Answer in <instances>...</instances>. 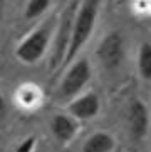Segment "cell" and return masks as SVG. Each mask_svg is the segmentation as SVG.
<instances>
[{"label": "cell", "mask_w": 151, "mask_h": 152, "mask_svg": "<svg viewBox=\"0 0 151 152\" xmlns=\"http://www.w3.org/2000/svg\"><path fill=\"white\" fill-rule=\"evenodd\" d=\"M98 9L99 2L96 0H86L81 2L77 14L74 18V27H72V37H71V45L67 50V57L64 60V65L71 64L74 57L81 52V49L86 45L89 40V37L93 34L94 23H96V17H98Z\"/></svg>", "instance_id": "obj_1"}, {"label": "cell", "mask_w": 151, "mask_h": 152, "mask_svg": "<svg viewBox=\"0 0 151 152\" xmlns=\"http://www.w3.org/2000/svg\"><path fill=\"white\" fill-rule=\"evenodd\" d=\"M81 2H71L64 9L61 15V22H59V32L57 39H56V50L50 58V70L59 69V65H64V60L67 57V50L71 45V37H72V27H74V18L77 14Z\"/></svg>", "instance_id": "obj_2"}, {"label": "cell", "mask_w": 151, "mask_h": 152, "mask_svg": "<svg viewBox=\"0 0 151 152\" xmlns=\"http://www.w3.org/2000/svg\"><path fill=\"white\" fill-rule=\"evenodd\" d=\"M50 35H52V23L50 22L44 23L42 27L36 28L34 32H30V34L19 44L17 50H15L17 57L25 64L37 62V60L45 54V50L49 47Z\"/></svg>", "instance_id": "obj_3"}, {"label": "cell", "mask_w": 151, "mask_h": 152, "mask_svg": "<svg viewBox=\"0 0 151 152\" xmlns=\"http://www.w3.org/2000/svg\"><path fill=\"white\" fill-rule=\"evenodd\" d=\"M89 79H91V65L86 58H79L66 72L62 82L59 85V97L69 99L77 95L86 87Z\"/></svg>", "instance_id": "obj_4"}, {"label": "cell", "mask_w": 151, "mask_h": 152, "mask_svg": "<svg viewBox=\"0 0 151 152\" xmlns=\"http://www.w3.org/2000/svg\"><path fill=\"white\" fill-rule=\"evenodd\" d=\"M98 57L106 69L119 67L124 58V40L119 32H111L102 39L98 47Z\"/></svg>", "instance_id": "obj_5"}, {"label": "cell", "mask_w": 151, "mask_h": 152, "mask_svg": "<svg viewBox=\"0 0 151 152\" xmlns=\"http://www.w3.org/2000/svg\"><path fill=\"white\" fill-rule=\"evenodd\" d=\"M128 125H129V134L134 140H141L146 135L148 127H150V115H148V109L143 100L136 99L129 104Z\"/></svg>", "instance_id": "obj_6"}, {"label": "cell", "mask_w": 151, "mask_h": 152, "mask_svg": "<svg viewBox=\"0 0 151 152\" xmlns=\"http://www.w3.org/2000/svg\"><path fill=\"white\" fill-rule=\"evenodd\" d=\"M99 109H101L99 97L93 92H87L84 95L76 97L69 104V115H72L76 121H87L98 115Z\"/></svg>", "instance_id": "obj_7"}, {"label": "cell", "mask_w": 151, "mask_h": 152, "mask_svg": "<svg viewBox=\"0 0 151 152\" xmlns=\"http://www.w3.org/2000/svg\"><path fill=\"white\" fill-rule=\"evenodd\" d=\"M50 130H52L54 137L59 142H71L76 137L77 130H79V122L76 121L72 115L67 114H57L52 117V124H50Z\"/></svg>", "instance_id": "obj_8"}, {"label": "cell", "mask_w": 151, "mask_h": 152, "mask_svg": "<svg viewBox=\"0 0 151 152\" xmlns=\"http://www.w3.org/2000/svg\"><path fill=\"white\" fill-rule=\"evenodd\" d=\"M114 147H116V142L111 134L96 132L84 142L82 152H113Z\"/></svg>", "instance_id": "obj_9"}, {"label": "cell", "mask_w": 151, "mask_h": 152, "mask_svg": "<svg viewBox=\"0 0 151 152\" xmlns=\"http://www.w3.org/2000/svg\"><path fill=\"white\" fill-rule=\"evenodd\" d=\"M17 99L20 107L24 109H37L39 104L42 102V90L34 84L22 85L17 92Z\"/></svg>", "instance_id": "obj_10"}, {"label": "cell", "mask_w": 151, "mask_h": 152, "mask_svg": "<svg viewBox=\"0 0 151 152\" xmlns=\"http://www.w3.org/2000/svg\"><path fill=\"white\" fill-rule=\"evenodd\" d=\"M138 69H139V75L144 80H151V44L144 42L139 47L138 52Z\"/></svg>", "instance_id": "obj_11"}, {"label": "cell", "mask_w": 151, "mask_h": 152, "mask_svg": "<svg viewBox=\"0 0 151 152\" xmlns=\"http://www.w3.org/2000/svg\"><path fill=\"white\" fill-rule=\"evenodd\" d=\"M49 7H50L49 0H30V2L25 5V18L32 20V18L39 17V15L44 14Z\"/></svg>", "instance_id": "obj_12"}, {"label": "cell", "mask_w": 151, "mask_h": 152, "mask_svg": "<svg viewBox=\"0 0 151 152\" xmlns=\"http://www.w3.org/2000/svg\"><path fill=\"white\" fill-rule=\"evenodd\" d=\"M34 147H36V137H27L24 139L22 142L19 144V147L15 149V152H34Z\"/></svg>", "instance_id": "obj_13"}]
</instances>
